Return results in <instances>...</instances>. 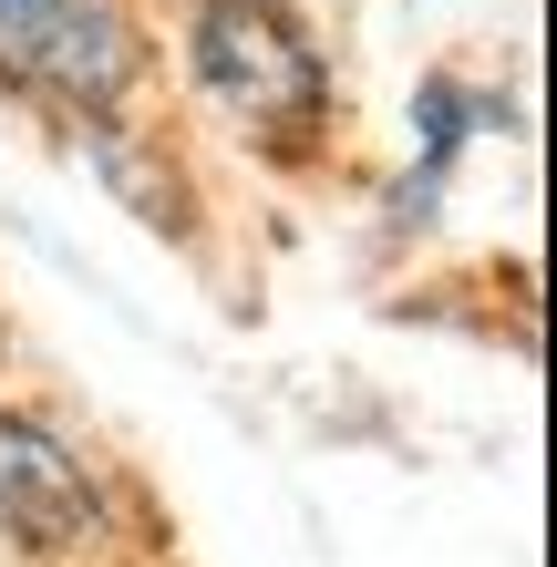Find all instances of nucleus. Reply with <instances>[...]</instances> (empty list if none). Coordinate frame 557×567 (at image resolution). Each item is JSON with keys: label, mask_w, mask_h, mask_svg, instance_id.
<instances>
[{"label": "nucleus", "mask_w": 557, "mask_h": 567, "mask_svg": "<svg viewBox=\"0 0 557 567\" xmlns=\"http://www.w3.org/2000/svg\"><path fill=\"white\" fill-rule=\"evenodd\" d=\"M186 42H196V83H207L227 114H248V124L300 135V124H320V104H331V62H320L310 21L289 11V0H196Z\"/></svg>", "instance_id": "1"}, {"label": "nucleus", "mask_w": 557, "mask_h": 567, "mask_svg": "<svg viewBox=\"0 0 557 567\" xmlns=\"http://www.w3.org/2000/svg\"><path fill=\"white\" fill-rule=\"evenodd\" d=\"M0 83L62 114H104L135 83V31L114 0H0Z\"/></svg>", "instance_id": "2"}]
</instances>
